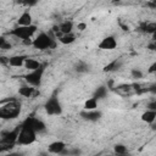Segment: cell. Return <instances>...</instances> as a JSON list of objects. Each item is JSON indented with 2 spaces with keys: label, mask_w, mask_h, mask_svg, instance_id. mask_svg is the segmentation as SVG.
<instances>
[{
  "label": "cell",
  "mask_w": 156,
  "mask_h": 156,
  "mask_svg": "<svg viewBox=\"0 0 156 156\" xmlns=\"http://www.w3.org/2000/svg\"><path fill=\"white\" fill-rule=\"evenodd\" d=\"M21 112V104L16 99H9L1 101L0 107V118L2 119H13L18 117Z\"/></svg>",
  "instance_id": "obj_1"
},
{
  "label": "cell",
  "mask_w": 156,
  "mask_h": 156,
  "mask_svg": "<svg viewBox=\"0 0 156 156\" xmlns=\"http://www.w3.org/2000/svg\"><path fill=\"white\" fill-rule=\"evenodd\" d=\"M37 132L32 128L29 121L26 118L22 123H21V132L17 139V144L18 145H32L33 143L37 141Z\"/></svg>",
  "instance_id": "obj_2"
},
{
  "label": "cell",
  "mask_w": 156,
  "mask_h": 156,
  "mask_svg": "<svg viewBox=\"0 0 156 156\" xmlns=\"http://www.w3.org/2000/svg\"><path fill=\"white\" fill-rule=\"evenodd\" d=\"M32 46L37 50H48V49H54L56 46V41L55 39H52L49 34H46L45 32H40L32 43Z\"/></svg>",
  "instance_id": "obj_3"
},
{
  "label": "cell",
  "mask_w": 156,
  "mask_h": 156,
  "mask_svg": "<svg viewBox=\"0 0 156 156\" xmlns=\"http://www.w3.org/2000/svg\"><path fill=\"white\" fill-rule=\"evenodd\" d=\"M38 30V27L35 24H32V26H27V27H21V26H17L15 27L13 29L10 30V35L17 38V39H21L22 41L24 40H28L30 39Z\"/></svg>",
  "instance_id": "obj_4"
},
{
  "label": "cell",
  "mask_w": 156,
  "mask_h": 156,
  "mask_svg": "<svg viewBox=\"0 0 156 156\" xmlns=\"http://www.w3.org/2000/svg\"><path fill=\"white\" fill-rule=\"evenodd\" d=\"M44 110L46 115L49 116H61L62 115V105L58 100V96L56 93H54L44 104Z\"/></svg>",
  "instance_id": "obj_5"
},
{
  "label": "cell",
  "mask_w": 156,
  "mask_h": 156,
  "mask_svg": "<svg viewBox=\"0 0 156 156\" xmlns=\"http://www.w3.org/2000/svg\"><path fill=\"white\" fill-rule=\"evenodd\" d=\"M44 72H45V66L43 65L40 68L35 69V71H29L27 74H24V82L26 84H29L34 88H38L40 87L41 84V80H43V76H44Z\"/></svg>",
  "instance_id": "obj_6"
},
{
  "label": "cell",
  "mask_w": 156,
  "mask_h": 156,
  "mask_svg": "<svg viewBox=\"0 0 156 156\" xmlns=\"http://www.w3.org/2000/svg\"><path fill=\"white\" fill-rule=\"evenodd\" d=\"M79 116L84 121H88V122H98L102 117V112L100 110H93V111L83 110V111L79 112Z\"/></svg>",
  "instance_id": "obj_7"
},
{
  "label": "cell",
  "mask_w": 156,
  "mask_h": 156,
  "mask_svg": "<svg viewBox=\"0 0 156 156\" xmlns=\"http://www.w3.org/2000/svg\"><path fill=\"white\" fill-rule=\"evenodd\" d=\"M98 48L100 50H113L117 48V40L113 35H107L104 39H101Z\"/></svg>",
  "instance_id": "obj_8"
},
{
  "label": "cell",
  "mask_w": 156,
  "mask_h": 156,
  "mask_svg": "<svg viewBox=\"0 0 156 156\" xmlns=\"http://www.w3.org/2000/svg\"><path fill=\"white\" fill-rule=\"evenodd\" d=\"M66 147H67L66 143H63L61 140H56L48 145V152H50L51 155H60Z\"/></svg>",
  "instance_id": "obj_9"
},
{
  "label": "cell",
  "mask_w": 156,
  "mask_h": 156,
  "mask_svg": "<svg viewBox=\"0 0 156 156\" xmlns=\"http://www.w3.org/2000/svg\"><path fill=\"white\" fill-rule=\"evenodd\" d=\"M32 126V128L37 132V133H44L46 130V124L44 123V121L39 119V118H35V117H28L27 118Z\"/></svg>",
  "instance_id": "obj_10"
},
{
  "label": "cell",
  "mask_w": 156,
  "mask_h": 156,
  "mask_svg": "<svg viewBox=\"0 0 156 156\" xmlns=\"http://www.w3.org/2000/svg\"><path fill=\"white\" fill-rule=\"evenodd\" d=\"M18 94L21 96H23V98H32V96H34L37 94V90H35L34 87H32L29 84H23V85L20 87Z\"/></svg>",
  "instance_id": "obj_11"
},
{
  "label": "cell",
  "mask_w": 156,
  "mask_h": 156,
  "mask_svg": "<svg viewBox=\"0 0 156 156\" xmlns=\"http://www.w3.org/2000/svg\"><path fill=\"white\" fill-rule=\"evenodd\" d=\"M33 18H32V15L28 12V11H24L17 20V26H21V27H27V26H32L33 23Z\"/></svg>",
  "instance_id": "obj_12"
},
{
  "label": "cell",
  "mask_w": 156,
  "mask_h": 156,
  "mask_svg": "<svg viewBox=\"0 0 156 156\" xmlns=\"http://www.w3.org/2000/svg\"><path fill=\"white\" fill-rule=\"evenodd\" d=\"M26 60H27V56H24V55L11 56L10 61H9V66H11V67H22V66H24Z\"/></svg>",
  "instance_id": "obj_13"
},
{
  "label": "cell",
  "mask_w": 156,
  "mask_h": 156,
  "mask_svg": "<svg viewBox=\"0 0 156 156\" xmlns=\"http://www.w3.org/2000/svg\"><path fill=\"white\" fill-rule=\"evenodd\" d=\"M58 30H60L61 35H63V34H71L72 30H73V22L72 21H68V20L61 22L60 26H58Z\"/></svg>",
  "instance_id": "obj_14"
},
{
  "label": "cell",
  "mask_w": 156,
  "mask_h": 156,
  "mask_svg": "<svg viewBox=\"0 0 156 156\" xmlns=\"http://www.w3.org/2000/svg\"><path fill=\"white\" fill-rule=\"evenodd\" d=\"M140 119L147 124H151L156 121V111H150V110H146L145 112H143Z\"/></svg>",
  "instance_id": "obj_15"
},
{
  "label": "cell",
  "mask_w": 156,
  "mask_h": 156,
  "mask_svg": "<svg viewBox=\"0 0 156 156\" xmlns=\"http://www.w3.org/2000/svg\"><path fill=\"white\" fill-rule=\"evenodd\" d=\"M41 66H43V65H41L38 60L30 58V57H27V60H26V62H24V67L28 69V72H29V71H35V69L40 68Z\"/></svg>",
  "instance_id": "obj_16"
},
{
  "label": "cell",
  "mask_w": 156,
  "mask_h": 156,
  "mask_svg": "<svg viewBox=\"0 0 156 156\" xmlns=\"http://www.w3.org/2000/svg\"><path fill=\"white\" fill-rule=\"evenodd\" d=\"M107 88H108V87H106V85H100V87H98V88L95 89V91H94L93 98H95L96 100L105 99L106 95H107Z\"/></svg>",
  "instance_id": "obj_17"
},
{
  "label": "cell",
  "mask_w": 156,
  "mask_h": 156,
  "mask_svg": "<svg viewBox=\"0 0 156 156\" xmlns=\"http://www.w3.org/2000/svg\"><path fill=\"white\" fill-rule=\"evenodd\" d=\"M74 71L77 73H88L90 71V66L85 61H78L74 66Z\"/></svg>",
  "instance_id": "obj_18"
},
{
  "label": "cell",
  "mask_w": 156,
  "mask_h": 156,
  "mask_svg": "<svg viewBox=\"0 0 156 156\" xmlns=\"http://www.w3.org/2000/svg\"><path fill=\"white\" fill-rule=\"evenodd\" d=\"M58 41H60L61 44H63V45H69V44H72V43L76 41V35H74L73 33L60 35V37H58Z\"/></svg>",
  "instance_id": "obj_19"
},
{
  "label": "cell",
  "mask_w": 156,
  "mask_h": 156,
  "mask_svg": "<svg viewBox=\"0 0 156 156\" xmlns=\"http://www.w3.org/2000/svg\"><path fill=\"white\" fill-rule=\"evenodd\" d=\"M121 65H122L121 60L116 58V60H113L112 62L107 63V65L104 67V72H112V71H116V69H118V68L121 67Z\"/></svg>",
  "instance_id": "obj_20"
},
{
  "label": "cell",
  "mask_w": 156,
  "mask_h": 156,
  "mask_svg": "<svg viewBox=\"0 0 156 156\" xmlns=\"http://www.w3.org/2000/svg\"><path fill=\"white\" fill-rule=\"evenodd\" d=\"M98 101L95 98H89L85 102H84V110L87 111H93V110H98Z\"/></svg>",
  "instance_id": "obj_21"
},
{
  "label": "cell",
  "mask_w": 156,
  "mask_h": 156,
  "mask_svg": "<svg viewBox=\"0 0 156 156\" xmlns=\"http://www.w3.org/2000/svg\"><path fill=\"white\" fill-rule=\"evenodd\" d=\"M155 32H156V22H146L143 33H147V34L152 35Z\"/></svg>",
  "instance_id": "obj_22"
},
{
  "label": "cell",
  "mask_w": 156,
  "mask_h": 156,
  "mask_svg": "<svg viewBox=\"0 0 156 156\" xmlns=\"http://www.w3.org/2000/svg\"><path fill=\"white\" fill-rule=\"evenodd\" d=\"M113 151L116 155H122V154H127L128 152V149L124 144H116L113 146Z\"/></svg>",
  "instance_id": "obj_23"
},
{
  "label": "cell",
  "mask_w": 156,
  "mask_h": 156,
  "mask_svg": "<svg viewBox=\"0 0 156 156\" xmlns=\"http://www.w3.org/2000/svg\"><path fill=\"white\" fill-rule=\"evenodd\" d=\"M130 76H132V78H134V79H140V78H143V76H144V73H143V71L140 69V68H132L130 69Z\"/></svg>",
  "instance_id": "obj_24"
},
{
  "label": "cell",
  "mask_w": 156,
  "mask_h": 156,
  "mask_svg": "<svg viewBox=\"0 0 156 156\" xmlns=\"http://www.w3.org/2000/svg\"><path fill=\"white\" fill-rule=\"evenodd\" d=\"M0 49L1 50H9V49H11V44H10V41L6 40L5 35H1L0 37Z\"/></svg>",
  "instance_id": "obj_25"
},
{
  "label": "cell",
  "mask_w": 156,
  "mask_h": 156,
  "mask_svg": "<svg viewBox=\"0 0 156 156\" xmlns=\"http://www.w3.org/2000/svg\"><path fill=\"white\" fill-rule=\"evenodd\" d=\"M146 110H150V111H156V100H152L147 104L146 106Z\"/></svg>",
  "instance_id": "obj_26"
},
{
  "label": "cell",
  "mask_w": 156,
  "mask_h": 156,
  "mask_svg": "<svg viewBox=\"0 0 156 156\" xmlns=\"http://www.w3.org/2000/svg\"><path fill=\"white\" fill-rule=\"evenodd\" d=\"M147 72H149V73H156V62H154V63H151V65L149 66Z\"/></svg>",
  "instance_id": "obj_27"
},
{
  "label": "cell",
  "mask_w": 156,
  "mask_h": 156,
  "mask_svg": "<svg viewBox=\"0 0 156 156\" xmlns=\"http://www.w3.org/2000/svg\"><path fill=\"white\" fill-rule=\"evenodd\" d=\"M147 49L151 50V51H156V40H152V41L147 45Z\"/></svg>",
  "instance_id": "obj_28"
},
{
  "label": "cell",
  "mask_w": 156,
  "mask_h": 156,
  "mask_svg": "<svg viewBox=\"0 0 156 156\" xmlns=\"http://www.w3.org/2000/svg\"><path fill=\"white\" fill-rule=\"evenodd\" d=\"M9 61H10V57H5V56H1L0 57L1 65H9Z\"/></svg>",
  "instance_id": "obj_29"
},
{
  "label": "cell",
  "mask_w": 156,
  "mask_h": 156,
  "mask_svg": "<svg viewBox=\"0 0 156 156\" xmlns=\"http://www.w3.org/2000/svg\"><path fill=\"white\" fill-rule=\"evenodd\" d=\"M149 91L152 93V94H156V83H155V84H151V85L149 87Z\"/></svg>",
  "instance_id": "obj_30"
},
{
  "label": "cell",
  "mask_w": 156,
  "mask_h": 156,
  "mask_svg": "<svg viewBox=\"0 0 156 156\" xmlns=\"http://www.w3.org/2000/svg\"><path fill=\"white\" fill-rule=\"evenodd\" d=\"M6 156H23V154H21V152H9Z\"/></svg>",
  "instance_id": "obj_31"
},
{
  "label": "cell",
  "mask_w": 156,
  "mask_h": 156,
  "mask_svg": "<svg viewBox=\"0 0 156 156\" xmlns=\"http://www.w3.org/2000/svg\"><path fill=\"white\" fill-rule=\"evenodd\" d=\"M85 27H87L85 23H79V24H78V30H84Z\"/></svg>",
  "instance_id": "obj_32"
},
{
  "label": "cell",
  "mask_w": 156,
  "mask_h": 156,
  "mask_svg": "<svg viewBox=\"0 0 156 156\" xmlns=\"http://www.w3.org/2000/svg\"><path fill=\"white\" fill-rule=\"evenodd\" d=\"M146 6H149V7H151V9H156V2H146Z\"/></svg>",
  "instance_id": "obj_33"
},
{
  "label": "cell",
  "mask_w": 156,
  "mask_h": 156,
  "mask_svg": "<svg viewBox=\"0 0 156 156\" xmlns=\"http://www.w3.org/2000/svg\"><path fill=\"white\" fill-rule=\"evenodd\" d=\"M38 156H51V154L48 152V151H43V152H40Z\"/></svg>",
  "instance_id": "obj_34"
},
{
  "label": "cell",
  "mask_w": 156,
  "mask_h": 156,
  "mask_svg": "<svg viewBox=\"0 0 156 156\" xmlns=\"http://www.w3.org/2000/svg\"><path fill=\"white\" fill-rule=\"evenodd\" d=\"M150 128H151V130L156 132V121H155L154 123H151V124H150Z\"/></svg>",
  "instance_id": "obj_35"
},
{
  "label": "cell",
  "mask_w": 156,
  "mask_h": 156,
  "mask_svg": "<svg viewBox=\"0 0 156 156\" xmlns=\"http://www.w3.org/2000/svg\"><path fill=\"white\" fill-rule=\"evenodd\" d=\"M116 156H133L132 154H129V152H127V154H122V155H116Z\"/></svg>",
  "instance_id": "obj_36"
},
{
  "label": "cell",
  "mask_w": 156,
  "mask_h": 156,
  "mask_svg": "<svg viewBox=\"0 0 156 156\" xmlns=\"http://www.w3.org/2000/svg\"><path fill=\"white\" fill-rule=\"evenodd\" d=\"M94 156H98V155H94Z\"/></svg>",
  "instance_id": "obj_37"
}]
</instances>
